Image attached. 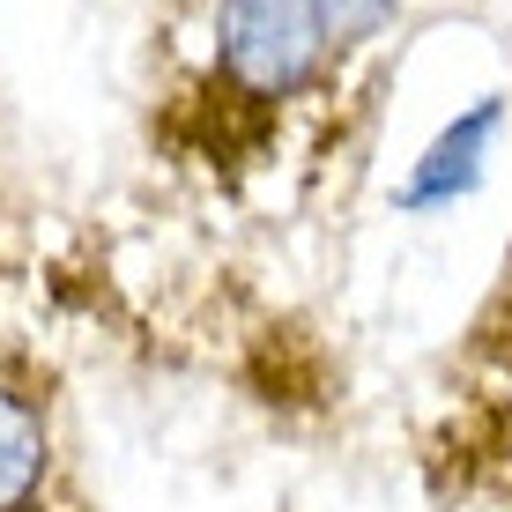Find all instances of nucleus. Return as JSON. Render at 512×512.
<instances>
[{
	"label": "nucleus",
	"instance_id": "obj_3",
	"mask_svg": "<svg viewBox=\"0 0 512 512\" xmlns=\"http://www.w3.org/2000/svg\"><path fill=\"white\" fill-rule=\"evenodd\" d=\"M45 483V423L23 394L0 386V512H23Z\"/></svg>",
	"mask_w": 512,
	"mask_h": 512
},
{
	"label": "nucleus",
	"instance_id": "obj_4",
	"mask_svg": "<svg viewBox=\"0 0 512 512\" xmlns=\"http://www.w3.org/2000/svg\"><path fill=\"white\" fill-rule=\"evenodd\" d=\"M320 15H327L334 52H364L401 23V0H320Z\"/></svg>",
	"mask_w": 512,
	"mask_h": 512
},
{
	"label": "nucleus",
	"instance_id": "obj_2",
	"mask_svg": "<svg viewBox=\"0 0 512 512\" xmlns=\"http://www.w3.org/2000/svg\"><path fill=\"white\" fill-rule=\"evenodd\" d=\"M498 134H505V97L483 90L475 104H461V112L431 134V149H423L409 171H401L394 216H446V208L475 201L483 179H490V156H498Z\"/></svg>",
	"mask_w": 512,
	"mask_h": 512
},
{
	"label": "nucleus",
	"instance_id": "obj_1",
	"mask_svg": "<svg viewBox=\"0 0 512 512\" xmlns=\"http://www.w3.org/2000/svg\"><path fill=\"white\" fill-rule=\"evenodd\" d=\"M334 75V38L320 0H208L201 90L231 119H275L320 97Z\"/></svg>",
	"mask_w": 512,
	"mask_h": 512
}]
</instances>
